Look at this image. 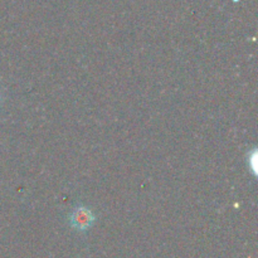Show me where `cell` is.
I'll return each mask as SVG.
<instances>
[{"label": "cell", "instance_id": "cell-2", "mask_svg": "<svg viewBox=\"0 0 258 258\" xmlns=\"http://www.w3.org/2000/svg\"><path fill=\"white\" fill-rule=\"evenodd\" d=\"M251 154H252V156H249L248 155V166H249V170L252 171V173H253V175L256 176L257 175V169H256V164H257V151H256V149H253V150L251 151Z\"/></svg>", "mask_w": 258, "mask_h": 258}, {"label": "cell", "instance_id": "cell-1", "mask_svg": "<svg viewBox=\"0 0 258 258\" xmlns=\"http://www.w3.org/2000/svg\"><path fill=\"white\" fill-rule=\"evenodd\" d=\"M68 224L77 232H86L97 221V214L86 206H77L68 214Z\"/></svg>", "mask_w": 258, "mask_h": 258}, {"label": "cell", "instance_id": "cell-3", "mask_svg": "<svg viewBox=\"0 0 258 258\" xmlns=\"http://www.w3.org/2000/svg\"><path fill=\"white\" fill-rule=\"evenodd\" d=\"M0 101H2V96H0Z\"/></svg>", "mask_w": 258, "mask_h": 258}]
</instances>
